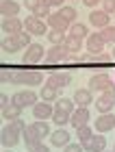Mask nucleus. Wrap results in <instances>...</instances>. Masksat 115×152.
Listing matches in <instances>:
<instances>
[{"mask_svg":"<svg viewBox=\"0 0 115 152\" xmlns=\"http://www.w3.org/2000/svg\"><path fill=\"white\" fill-rule=\"evenodd\" d=\"M46 4L50 7V9H61V7L65 4V0H44Z\"/></svg>","mask_w":115,"mask_h":152,"instance_id":"obj_38","label":"nucleus"},{"mask_svg":"<svg viewBox=\"0 0 115 152\" xmlns=\"http://www.w3.org/2000/svg\"><path fill=\"white\" fill-rule=\"evenodd\" d=\"M24 128H26V124L22 122V117L7 122L4 126H2V130H0V141H2V146L4 148H15L17 143L22 141Z\"/></svg>","mask_w":115,"mask_h":152,"instance_id":"obj_1","label":"nucleus"},{"mask_svg":"<svg viewBox=\"0 0 115 152\" xmlns=\"http://www.w3.org/2000/svg\"><path fill=\"white\" fill-rule=\"evenodd\" d=\"M100 35H102V39H104V44H115V26H104L102 31H100Z\"/></svg>","mask_w":115,"mask_h":152,"instance_id":"obj_35","label":"nucleus"},{"mask_svg":"<svg viewBox=\"0 0 115 152\" xmlns=\"http://www.w3.org/2000/svg\"><path fill=\"white\" fill-rule=\"evenodd\" d=\"M55 109H61V111H67V113H74L76 111V102H74V98H57L55 100Z\"/></svg>","mask_w":115,"mask_h":152,"instance_id":"obj_25","label":"nucleus"},{"mask_svg":"<svg viewBox=\"0 0 115 152\" xmlns=\"http://www.w3.org/2000/svg\"><path fill=\"white\" fill-rule=\"evenodd\" d=\"M50 13H52V11H50V7L46 4L44 0L35 7V9H33V15H35V18H41V20H44V18H50Z\"/></svg>","mask_w":115,"mask_h":152,"instance_id":"obj_34","label":"nucleus"},{"mask_svg":"<svg viewBox=\"0 0 115 152\" xmlns=\"http://www.w3.org/2000/svg\"><path fill=\"white\" fill-rule=\"evenodd\" d=\"M113 107H115V85L109 87L106 91H102V94H100V98L96 100V109L100 113H111Z\"/></svg>","mask_w":115,"mask_h":152,"instance_id":"obj_8","label":"nucleus"},{"mask_svg":"<svg viewBox=\"0 0 115 152\" xmlns=\"http://www.w3.org/2000/svg\"><path fill=\"white\" fill-rule=\"evenodd\" d=\"M74 54L67 50V48L61 44V46H50V50L46 52V57H44V63L46 65H65V63H70Z\"/></svg>","mask_w":115,"mask_h":152,"instance_id":"obj_4","label":"nucleus"},{"mask_svg":"<svg viewBox=\"0 0 115 152\" xmlns=\"http://www.w3.org/2000/svg\"><path fill=\"white\" fill-rule=\"evenodd\" d=\"M20 4L17 0H0V13H2V18H15L20 13Z\"/></svg>","mask_w":115,"mask_h":152,"instance_id":"obj_22","label":"nucleus"},{"mask_svg":"<svg viewBox=\"0 0 115 152\" xmlns=\"http://www.w3.org/2000/svg\"><path fill=\"white\" fill-rule=\"evenodd\" d=\"M89 24L96 26L98 31H102L104 26L111 24V13H106L104 9H93V11L89 13Z\"/></svg>","mask_w":115,"mask_h":152,"instance_id":"obj_11","label":"nucleus"},{"mask_svg":"<svg viewBox=\"0 0 115 152\" xmlns=\"http://www.w3.org/2000/svg\"><path fill=\"white\" fill-rule=\"evenodd\" d=\"M0 111H2V120L11 122V120H17L20 115H22V107L15 104V102H11V96L2 94V98H0Z\"/></svg>","mask_w":115,"mask_h":152,"instance_id":"obj_7","label":"nucleus"},{"mask_svg":"<svg viewBox=\"0 0 115 152\" xmlns=\"http://www.w3.org/2000/svg\"><path fill=\"white\" fill-rule=\"evenodd\" d=\"M22 141H24V146L26 150H35L37 146H41V137L37 135V130L33 128V124H28V126L24 128V135H22Z\"/></svg>","mask_w":115,"mask_h":152,"instance_id":"obj_14","label":"nucleus"},{"mask_svg":"<svg viewBox=\"0 0 115 152\" xmlns=\"http://www.w3.org/2000/svg\"><path fill=\"white\" fill-rule=\"evenodd\" d=\"M39 2H41V0H24V2H22V4H24V7H26V9H28V11L33 13V9H35V7H37Z\"/></svg>","mask_w":115,"mask_h":152,"instance_id":"obj_39","label":"nucleus"},{"mask_svg":"<svg viewBox=\"0 0 115 152\" xmlns=\"http://www.w3.org/2000/svg\"><path fill=\"white\" fill-rule=\"evenodd\" d=\"M67 50H70L72 54H78L80 52V48H83V39H78V37H74L67 33V37H65V44H63Z\"/></svg>","mask_w":115,"mask_h":152,"instance_id":"obj_26","label":"nucleus"},{"mask_svg":"<svg viewBox=\"0 0 115 152\" xmlns=\"http://www.w3.org/2000/svg\"><path fill=\"white\" fill-rule=\"evenodd\" d=\"M72 98H74V102H76V107H89V104H93V91L89 87H87V89H76Z\"/></svg>","mask_w":115,"mask_h":152,"instance_id":"obj_21","label":"nucleus"},{"mask_svg":"<svg viewBox=\"0 0 115 152\" xmlns=\"http://www.w3.org/2000/svg\"><path fill=\"white\" fill-rule=\"evenodd\" d=\"M31 152H50V148H48V146H44V143H41V146H37L35 150H31Z\"/></svg>","mask_w":115,"mask_h":152,"instance_id":"obj_42","label":"nucleus"},{"mask_svg":"<svg viewBox=\"0 0 115 152\" xmlns=\"http://www.w3.org/2000/svg\"><path fill=\"white\" fill-rule=\"evenodd\" d=\"M83 148H85L87 152H104V150H106V139H104V135H102V133L93 135L87 143H83Z\"/></svg>","mask_w":115,"mask_h":152,"instance_id":"obj_19","label":"nucleus"},{"mask_svg":"<svg viewBox=\"0 0 115 152\" xmlns=\"http://www.w3.org/2000/svg\"><path fill=\"white\" fill-rule=\"evenodd\" d=\"M93 128L98 130V133H109V130L115 128V115L113 113H100L98 115V120L93 122Z\"/></svg>","mask_w":115,"mask_h":152,"instance_id":"obj_12","label":"nucleus"},{"mask_svg":"<svg viewBox=\"0 0 115 152\" xmlns=\"http://www.w3.org/2000/svg\"><path fill=\"white\" fill-rule=\"evenodd\" d=\"M63 152H85V148H83V143H67Z\"/></svg>","mask_w":115,"mask_h":152,"instance_id":"obj_36","label":"nucleus"},{"mask_svg":"<svg viewBox=\"0 0 115 152\" xmlns=\"http://www.w3.org/2000/svg\"><path fill=\"white\" fill-rule=\"evenodd\" d=\"M33 128L37 130V135L41 137V139H46V137L50 135V124L46 122V120H37V122H33Z\"/></svg>","mask_w":115,"mask_h":152,"instance_id":"obj_31","label":"nucleus"},{"mask_svg":"<svg viewBox=\"0 0 115 152\" xmlns=\"http://www.w3.org/2000/svg\"><path fill=\"white\" fill-rule=\"evenodd\" d=\"M0 28H2L4 35H15V33L24 31V22H22L17 15H15V18H2V22H0Z\"/></svg>","mask_w":115,"mask_h":152,"instance_id":"obj_15","label":"nucleus"},{"mask_svg":"<svg viewBox=\"0 0 115 152\" xmlns=\"http://www.w3.org/2000/svg\"><path fill=\"white\" fill-rule=\"evenodd\" d=\"M83 2H85V7H91V9H93V7H96V4H100L102 0H83Z\"/></svg>","mask_w":115,"mask_h":152,"instance_id":"obj_41","label":"nucleus"},{"mask_svg":"<svg viewBox=\"0 0 115 152\" xmlns=\"http://www.w3.org/2000/svg\"><path fill=\"white\" fill-rule=\"evenodd\" d=\"M113 61V57L109 52H93V57H91V65H109Z\"/></svg>","mask_w":115,"mask_h":152,"instance_id":"obj_30","label":"nucleus"},{"mask_svg":"<svg viewBox=\"0 0 115 152\" xmlns=\"http://www.w3.org/2000/svg\"><path fill=\"white\" fill-rule=\"evenodd\" d=\"M46 83H48V85H55L59 89H63V87H67L72 83V74L70 72H52L50 78L46 80Z\"/></svg>","mask_w":115,"mask_h":152,"instance_id":"obj_20","label":"nucleus"},{"mask_svg":"<svg viewBox=\"0 0 115 152\" xmlns=\"http://www.w3.org/2000/svg\"><path fill=\"white\" fill-rule=\"evenodd\" d=\"M70 124L74 128H80V126H87L89 124V109L87 107H76V111L72 113V120Z\"/></svg>","mask_w":115,"mask_h":152,"instance_id":"obj_18","label":"nucleus"},{"mask_svg":"<svg viewBox=\"0 0 115 152\" xmlns=\"http://www.w3.org/2000/svg\"><path fill=\"white\" fill-rule=\"evenodd\" d=\"M93 135H96V133H93V128L89 126V124H87V126H80V128H76V137L80 139V143H87V141H89Z\"/></svg>","mask_w":115,"mask_h":152,"instance_id":"obj_32","label":"nucleus"},{"mask_svg":"<svg viewBox=\"0 0 115 152\" xmlns=\"http://www.w3.org/2000/svg\"><path fill=\"white\" fill-rule=\"evenodd\" d=\"M9 83L13 85H24V87H35L44 83V74L37 70H11Z\"/></svg>","mask_w":115,"mask_h":152,"instance_id":"obj_3","label":"nucleus"},{"mask_svg":"<svg viewBox=\"0 0 115 152\" xmlns=\"http://www.w3.org/2000/svg\"><path fill=\"white\" fill-rule=\"evenodd\" d=\"M52 113H55V107L48 100H39L37 104H33V117L35 120H50Z\"/></svg>","mask_w":115,"mask_h":152,"instance_id":"obj_13","label":"nucleus"},{"mask_svg":"<svg viewBox=\"0 0 115 152\" xmlns=\"http://www.w3.org/2000/svg\"><path fill=\"white\" fill-rule=\"evenodd\" d=\"M59 13H61V15H63V18H65L70 24H74V22H76V15H78V11L74 9V7H65V4L59 9Z\"/></svg>","mask_w":115,"mask_h":152,"instance_id":"obj_33","label":"nucleus"},{"mask_svg":"<svg viewBox=\"0 0 115 152\" xmlns=\"http://www.w3.org/2000/svg\"><path fill=\"white\" fill-rule=\"evenodd\" d=\"M33 44V35L26 31H20L15 35H4L2 37V52H17V50H26Z\"/></svg>","mask_w":115,"mask_h":152,"instance_id":"obj_2","label":"nucleus"},{"mask_svg":"<svg viewBox=\"0 0 115 152\" xmlns=\"http://www.w3.org/2000/svg\"><path fill=\"white\" fill-rule=\"evenodd\" d=\"M46 22H48L50 28H55V31H65V33H67V26H72L59 11H57V13H50V18H46Z\"/></svg>","mask_w":115,"mask_h":152,"instance_id":"obj_23","label":"nucleus"},{"mask_svg":"<svg viewBox=\"0 0 115 152\" xmlns=\"http://www.w3.org/2000/svg\"><path fill=\"white\" fill-rule=\"evenodd\" d=\"M70 35L78 37V39H87L89 31H87V26H85V24H80V22H74V24L70 26Z\"/></svg>","mask_w":115,"mask_h":152,"instance_id":"obj_29","label":"nucleus"},{"mask_svg":"<svg viewBox=\"0 0 115 152\" xmlns=\"http://www.w3.org/2000/svg\"><path fill=\"white\" fill-rule=\"evenodd\" d=\"M50 120H52V124H57V126H65V124L72 120V113L61 111V109H55V113H52Z\"/></svg>","mask_w":115,"mask_h":152,"instance_id":"obj_27","label":"nucleus"},{"mask_svg":"<svg viewBox=\"0 0 115 152\" xmlns=\"http://www.w3.org/2000/svg\"><path fill=\"white\" fill-rule=\"evenodd\" d=\"M11 102H15V104H20L22 109L26 107H33V104H37V94L33 91V89H22V91H15L11 96Z\"/></svg>","mask_w":115,"mask_h":152,"instance_id":"obj_10","label":"nucleus"},{"mask_svg":"<svg viewBox=\"0 0 115 152\" xmlns=\"http://www.w3.org/2000/svg\"><path fill=\"white\" fill-rule=\"evenodd\" d=\"M102 9L106 13H115V0H102Z\"/></svg>","mask_w":115,"mask_h":152,"instance_id":"obj_37","label":"nucleus"},{"mask_svg":"<svg viewBox=\"0 0 115 152\" xmlns=\"http://www.w3.org/2000/svg\"><path fill=\"white\" fill-rule=\"evenodd\" d=\"M9 78H11V70H2L0 72V80L2 83H9Z\"/></svg>","mask_w":115,"mask_h":152,"instance_id":"obj_40","label":"nucleus"},{"mask_svg":"<svg viewBox=\"0 0 115 152\" xmlns=\"http://www.w3.org/2000/svg\"><path fill=\"white\" fill-rule=\"evenodd\" d=\"M115 83H113V78L106 72H98V74H93L91 78H89V89L91 91H106L109 87H113Z\"/></svg>","mask_w":115,"mask_h":152,"instance_id":"obj_9","label":"nucleus"},{"mask_svg":"<svg viewBox=\"0 0 115 152\" xmlns=\"http://www.w3.org/2000/svg\"><path fill=\"white\" fill-rule=\"evenodd\" d=\"M104 152H115V150H104Z\"/></svg>","mask_w":115,"mask_h":152,"instance_id":"obj_45","label":"nucleus"},{"mask_svg":"<svg viewBox=\"0 0 115 152\" xmlns=\"http://www.w3.org/2000/svg\"><path fill=\"white\" fill-rule=\"evenodd\" d=\"M24 31H26V33H31L33 37L48 35V22H44L41 18H35V15L31 13V15L24 20Z\"/></svg>","mask_w":115,"mask_h":152,"instance_id":"obj_6","label":"nucleus"},{"mask_svg":"<svg viewBox=\"0 0 115 152\" xmlns=\"http://www.w3.org/2000/svg\"><path fill=\"white\" fill-rule=\"evenodd\" d=\"M85 46H87V52H104V39L102 35H100V31L98 33H89L85 39Z\"/></svg>","mask_w":115,"mask_h":152,"instance_id":"obj_16","label":"nucleus"},{"mask_svg":"<svg viewBox=\"0 0 115 152\" xmlns=\"http://www.w3.org/2000/svg\"><path fill=\"white\" fill-rule=\"evenodd\" d=\"M4 152H13V150H11V148H7V150H4Z\"/></svg>","mask_w":115,"mask_h":152,"instance_id":"obj_44","label":"nucleus"},{"mask_svg":"<svg viewBox=\"0 0 115 152\" xmlns=\"http://www.w3.org/2000/svg\"><path fill=\"white\" fill-rule=\"evenodd\" d=\"M70 133H67L65 128H59V130H52L50 133V146L52 148H65L67 143H70Z\"/></svg>","mask_w":115,"mask_h":152,"instance_id":"obj_17","label":"nucleus"},{"mask_svg":"<svg viewBox=\"0 0 115 152\" xmlns=\"http://www.w3.org/2000/svg\"><path fill=\"white\" fill-rule=\"evenodd\" d=\"M113 150H115V146H113Z\"/></svg>","mask_w":115,"mask_h":152,"instance_id":"obj_46","label":"nucleus"},{"mask_svg":"<svg viewBox=\"0 0 115 152\" xmlns=\"http://www.w3.org/2000/svg\"><path fill=\"white\" fill-rule=\"evenodd\" d=\"M61 89L59 87H55V85H48V83H46V85L41 87V100H48V102H52V100H57V98H61Z\"/></svg>","mask_w":115,"mask_h":152,"instance_id":"obj_24","label":"nucleus"},{"mask_svg":"<svg viewBox=\"0 0 115 152\" xmlns=\"http://www.w3.org/2000/svg\"><path fill=\"white\" fill-rule=\"evenodd\" d=\"M50 39V46H61V44H65V31H55V28H50V33L46 35Z\"/></svg>","mask_w":115,"mask_h":152,"instance_id":"obj_28","label":"nucleus"},{"mask_svg":"<svg viewBox=\"0 0 115 152\" xmlns=\"http://www.w3.org/2000/svg\"><path fill=\"white\" fill-rule=\"evenodd\" d=\"M111 57L115 59V44H113V48H111Z\"/></svg>","mask_w":115,"mask_h":152,"instance_id":"obj_43","label":"nucleus"},{"mask_svg":"<svg viewBox=\"0 0 115 152\" xmlns=\"http://www.w3.org/2000/svg\"><path fill=\"white\" fill-rule=\"evenodd\" d=\"M44 57H46V48L35 41V44H31L24 50V54H22V65H37V63H41V61H44Z\"/></svg>","mask_w":115,"mask_h":152,"instance_id":"obj_5","label":"nucleus"}]
</instances>
